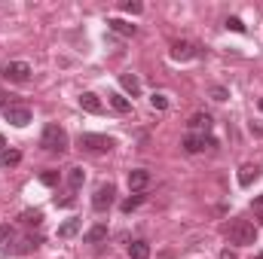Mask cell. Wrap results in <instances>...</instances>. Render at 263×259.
<instances>
[{"label":"cell","instance_id":"1","mask_svg":"<svg viewBox=\"0 0 263 259\" xmlns=\"http://www.w3.org/2000/svg\"><path fill=\"white\" fill-rule=\"evenodd\" d=\"M227 238H230V244L245 247V244H254V241H257V229H254V223H248V220H233V223L227 226Z\"/></svg>","mask_w":263,"mask_h":259},{"label":"cell","instance_id":"2","mask_svg":"<svg viewBox=\"0 0 263 259\" xmlns=\"http://www.w3.org/2000/svg\"><path fill=\"white\" fill-rule=\"evenodd\" d=\"M40 146L49 149V153H65L67 149V131L59 125V122H49L43 128V137H40Z\"/></svg>","mask_w":263,"mask_h":259},{"label":"cell","instance_id":"3","mask_svg":"<svg viewBox=\"0 0 263 259\" xmlns=\"http://www.w3.org/2000/svg\"><path fill=\"white\" fill-rule=\"evenodd\" d=\"M80 146L89 149V153H110L114 137H107V134H80Z\"/></svg>","mask_w":263,"mask_h":259},{"label":"cell","instance_id":"4","mask_svg":"<svg viewBox=\"0 0 263 259\" xmlns=\"http://www.w3.org/2000/svg\"><path fill=\"white\" fill-rule=\"evenodd\" d=\"M0 73H3V79H9V82H28L31 64H28V61H6V64L0 67Z\"/></svg>","mask_w":263,"mask_h":259},{"label":"cell","instance_id":"5","mask_svg":"<svg viewBox=\"0 0 263 259\" xmlns=\"http://www.w3.org/2000/svg\"><path fill=\"white\" fill-rule=\"evenodd\" d=\"M3 116H6V122L15 125V128H25V125L31 122V110L22 107V104H9V107L3 110Z\"/></svg>","mask_w":263,"mask_h":259},{"label":"cell","instance_id":"6","mask_svg":"<svg viewBox=\"0 0 263 259\" xmlns=\"http://www.w3.org/2000/svg\"><path fill=\"white\" fill-rule=\"evenodd\" d=\"M114 195H117V189H114L110 183H101V186L95 189V195H92V207H95L98 213H104V210L114 204Z\"/></svg>","mask_w":263,"mask_h":259},{"label":"cell","instance_id":"7","mask_svg":"<svg viewBox=\"0 0 263 259\" xmlns=\"http://www.w3.org/2000/svg\"><path fill=\"white\" fill-rule=\"evenodd\" d=\"M181 146H184L190 156H196V153H202L205 146H214V140H211V137H205V134H187Z\"/></svg>","mask_w":263,"mask_h":259},{"label":"cell","instance_id":"8","mask_svg":"<svg viewBox=\"0 0 263 259\" xmlns=\"http://www.w3.org/2000/svg\"><path fill=\"white\" fill-rule=\"evenodd\" d=\"M193 55H196V46L190 40H175L172 43V58L175 61H190Z\"/></svg>","mask_w":263,"mask_h":259},{"label":"cell","instance_id":"9","mask_svg":"<svg viewBox=\"0 0 263 259\" xmlns=\"http://www.w3.org/2000/svg\"><path fill=\"white\" fill-rule=\"evenodd\" d=\"M15 244H18V232H15V226L0 223V250H3V253H6V250H15Z\"/></svg>","mask_w":263,"mask_h":259},{"label":"cell","instance_id":"10","mask_svg":"<svg viewBox=\"0 0 263 259\" xmlns=\"http://www.w3.org/2000/svg\"><path fill=\"white\" fill-rule=\"evenodd\" d=\"M147 186H150V171H144V168L129 171V189L132 192H141V189H147Z\"/></svg>","mask_w":263,"mask_h":259},{"label":"cell","instance_id":"11","mask_svg":"<svg viewBox=\"0 0 263 259\" xmlns=\"http://www.w3.org/2000/svg\"><path fill=\"white\" fill-rule=\"evenodd\" d=\"M80 107H83L86 113H101V110H104L101 98H98V95H92V92H83V95H80Z\"/></svg>","mask_w":263,"mask_h":259},{"label":"cell","instance_id":"12","mask_svg":"<svg viewBox=\"0 0 263 259\" xmlns=\"http://www.w3.org/2000/svg\"><path fill=\"white\" fill-rule=\"evenodd\" d=\"M107 28L114 34H120V37H135V25L123 21V18H107Z\"/></svg>","mask_w":263,"mask_h":259},{"label":"cell","instance_id":"13","mask_svg":"<svg viewBox=\"0 0 263 259\" xmlns=\"http://www.w3.org/2000/svg\"><path fill=\"white\" fill-rule=\"evenodd\" d=\"M101 241H107V226H104V223H95V226L86 232V244H101Z\"/></svg>","mask_w":263,"mask_h":259},{"label":"cell","instance_id":"14","mask_svg":"<svg viewBox=\"0 0 263 259\" xmlns=\"http://www.w3.org/2000/svg\"><path fill=\"white\" fill-rule=\"evenodd\" d=\"M187 125H190V131H193V134H199V131H208V128H211V116H208V113H193Z\"/></svg>","mask_w":263,"mask_h":259},{"label":"cell","instance_id":"15","mask_svg":"<svg viewBox=\"0 0 263 259\" xmlns=\"http://www.w3.org/2000/svg\"><path fill=\"white\" fill-rule=\"evenodd\" d=\"M129 259H150V244H147V241H132Z\"/></svg>","mask_w":263,"mask_h":259},{"label":"cell","instance_id":"16","mask_svg":"<svg viewBox=\"0 0 263 259\" xmlns=\"http://www.w3.org/2000/svg\"><path fill=\"white\" fill-rule=\"evenodd\" d=\"M107 104H110L117 113H129V110H132L129 98H126V95H117V92H114V95H107Z\"/></svg>","mask_w":263,"mask_h":259},{"label":"cell","instance_id":"17","mask_svg":"<svg viewBox=\"0 0 263 259\" xmlns=\"http://www.w3.org/2000/svg\"><path fill=\"white\" fill-rule=\"evenodd\" d=\"M257 174H260L257 165H242V171H239V183H242V186H251V180H257Z\"/></svg>","mask_w":263,"mask_h":259},{"label":"cell","instance_id":"18","mask_svg":"<svg viewBox=\"0 0 263 259\" xmlns=\"http://www.w3.org/2000/svg\"><path fill=\"white\" fill-rule=\"evenodd\" d=\"M120 82H123V89L129 92L132 98L141 92V82H138V76H135V73H123V76H120Z\"/></svg>","mask_w":263,"mask_h":259},{"label":"cell","instance_id":"19","mask_svg":"<svg viewBox=\"0 0 263 259\" xmlns=\"http://www.w3.org/2000/svg\"><path fill=\"white\" fill-rule=\"evenodd\" d=\"M80 226H83L80 220H67V223H62V226H59V238H73V235L80 232Z\"/></svg>","mask_w":263,"mask_h":259},{"label":"cell","instance_id":"20","mask_svg":"<svg viewBox=\"0 0 263 259\" xmlns=\"http://www.w3.org/2000/svg\"><path fill=\"white\" fill-rule=\"evenodd\" d=\"M83 180H86V174H83V168H70V171H67V186H70L73 192H77V189L83 186Z\"/></svg>","mask_w":263,"mask_h":259},{"label":"cell","instance_id":"21","mask_svg":"<svg viewBox=\"0 0 263 259\" xmlns=\"http://www.w3.org/2000/svg\"><path fill=\"white\" fill-rule=\"evenodd\" d=\"M22 223L25 226H43V213L40 210H25L22 213Z\"/></svg>","mask_w":263,"mask_h":259},{"label":"cell","instance_id":"22","mask_svg":"<svg viewBox=\"0 0 263 259\" xmlns=\"http://www.w3.org/2000/svg\"><path fill=\"white\" fill-rule=\"evenodd\" d=\"M144 204V195H132V198H126L123 201V213H132L135 207H141Z\"/></svg>","mask_w":263,"mask_h":259},{"label":"cell","instance_id":"23","mask_svg":"<svg viewBox=\"0 0 263 259\" xmlns=\"http://www.w3.org/2000/svg\"><path fill=\"white\" fill-rule=\"evenodd\" d=\"M150 104H153L156 110H165V107H168V98L159 95V92H153V95H150Z\"/></svg>","mask_w":263,"mask_h":259},{"label":"cell","instance_id":"24","mask_svg":"<svg viewBox=\"0 0 263 259\" xmlns=\"http://www.w3.org/2000/svg\"><path fill=\"white\" fill-rule=\"evenodd\" d=\"M40 183H43V186H55V183H59V171H43V174H40Z\"/></svg>","mask_w":263,"mask_h":259},{"label":"cell","instance_id":"25","mask_svg":"<svg viewBox=\"0 0 263 259\" xmlns=\"http://www.w3.org/2000/svg\"><path fill=\"white\" fill-rule=\"evenodd\" d=\"M227 28H230V31H236V34H245V25H242V18H236V15H233V18H227Z\"/></svg>","mask_w":263,"mask_h":259},{"label":"cell","instance_id":"26","mask_svg":"<svg viewBox=\"0 0 263 259\" xmlns=\"http://www.w3.org/2000/svg\"><path fill=\"white\" fill-rule=\"evenodd\" d=\"M211 98H214V101H227V98H230V92H227L223 85H214V89H211Z\"/></svg>","mask_w":263,"mask_h":259},{"label":"cell","instance_id":"27","mask_svg":"<svg viewBox=\"0 0 263 259\" xmlns=\"http://www.w3.org/2000/svg\"><path fill=\"white\" fill-rule=\"evenodd\" d=\"M251 210L257 213V220H260V223H263V195H257V198L251 201Z\"/></svg>","mask_w":263,"mask_h":259},{"label":"cell","instance_id":"28","mask_svg":"<svg viewBox=\"0 0 263 259\" xmlns=\"http://www.w3.org/2000/svg\"><path fill=\"white\" fill-rule=\"evenodd\" d=\"M18 159H22V156H18L15 149H6V153H3V162H6V165H15Z\"/></svg>","mask_w":263,"mask_h":259},{"label":"cell","instance_id":"29","mask_svg":"<svg viewBox=\"0 0 263 259\" xmlns=\"http://www.w3.org/2000/svg\"><path fill=\"white\" fill-rule=\"evenodd\" d=\"M123 9H126V12H132V15H138V12H141V9H144V6H141V3H126V6H123Z\"/></svg>","mask_w":263,"mask_h":259},{"label":"cell","instance_id":"30","mask_svg":"<svg viewBox=\"0 0 263 259\" xmlns=\"http://www.w3.org/2000/svg\"><path fill=\"white\" fill-rule=\"evenodd\" d=\"M220 259H239V256H236V250H230V247H227V250L220 253Z\"/></svg>","mask_w":263,"mask_h":259},{"label":"cell","instance_id":"31","mask_svg":"<svg viewBox=\"0 0 263 259\" xmlns=\"http://www.w3.org/2000/svg\"><path fill=\"white\" fill-rule=\"evenodd\" d=\"M3 146H6V140H3V137H0V149H3Z\"/></svg>","mask_w":263,"mask_h":259},{"label":"cell","instance_id":"32","mask_svg":"<svg viewBox=\"0 0 263 259\" xmlns=\"http://www.w3.org/2000/svg\"><path fill=\"white\" fill-rule=\"evenodd\" d=\"M260 110H263V98H260Z\"/></svg>","mask_w":263,"mask_h":259},{"label":"cell","instance_id":"33","mask_svg":"<svg viewBox=\"0 0 263 259\" xmlns=\"http://www.w3.org/2000/svg\"><path fill=\"white\" fill-rule=\"evenodd\" d=\"M254 259H263V253H260V256H254Z\"/></svg>","mask_w":263,"mask_h":259}]
</instances>
